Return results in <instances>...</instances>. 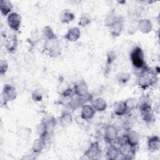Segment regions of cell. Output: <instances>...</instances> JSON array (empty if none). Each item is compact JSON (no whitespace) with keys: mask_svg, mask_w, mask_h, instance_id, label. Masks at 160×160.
Segmentation results:
<instances>
[{"mask_svg":"<svg viewBox=\"0 0 160 160\" xmlns=\"http://www.w3.org/2000/svg\"><path fill=\"white\" fill-rule=\"evenodd\" d=\"M141 49H136L134 52L132 54V61L136 66H142L143 60H142V54Z\"/></svg>","mask_w":160,"mask_h":160,"instance_id":"cell-1","label":"cell"}]
</instances>
